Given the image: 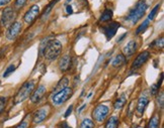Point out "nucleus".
Here are the masks:
<instances>
[{"mask_svg": "<svg viewBox=\"0 0 164 128\" xmlns=\"http://www.w3.org/2000/svg\"><path fill=\"white\" fill-rule=\"evenodd\" d=\"M72 111H73V105H70V107H68L67 111L65 112V117L70 116V114L72 113Z\"/></svg>", "mask_w": 164, "mask_h": 128, "instance_id": "33", "label": "nucleus"}, {"mask_svg": "<svg viewBox=\"0 0 164 128\" xmlns=\"http://www.w3.org/2000/svg\"><path fill=\"white\" fill-rule=\"evenodd\" d=\"M127 36V33H125V35H124V36H120V37L119 38V40H118V42H120V40H123V38H124L125 36Z\"/></svg>", "mask_w": 164, "mask_h": 128, "instance_id": "38", "label": "nucleus"}, {"mask_svg": "<svg viewBox=\"0 0 164 128\" xmlns=\"http://www.w3.org/2000/svg\"><path fill=\"white\" fill-rule=\"evenodd\" d=\"M120 120L116 116H111L105 123V128H118Z\"/></svg>", "mask_w": 164, "mask_h": 128, "instance_id": "18", "label": "nucleus"}, {"mask_svg": "<svg viewBox=\"0 0 164 128\" xmlns=\"http://www.w3.org/2000/svg\"><path fill=\"white\" fill-rule=\"evenodd\" d=\"M10 1H11V0H0V6H5Z\"/></svg>", "mask_w": 164, "mask_h": 128, "instance_id": "34", "label": "nucleus"}, {"mask_svg": "<svg viewBox=\"0 0 164 128\" xmlns=\"http://www.w3.org/2000/svg\"><path fill=\"white\" fill-rule=\"evenodd\" d=\"M159 7H160V5H159V4H157V5L155 6V7L153 8V9L151 10L150 13H149V15H148L147 19L150 21V22H151V21H152L153 19H154L155 16H156V14H157V11H158V9H159Z\"/></svg>", "mask_w": 164, "mask_h": 128, "instance_id": "25", "label": "nucleus"}, {"mask_svg": "<svg viewBox=\"0 0 164 128\" xmlns=\"http://www.w3.org/2000/svg\"><path fill=\"white\" fill-rule=\"evenodd\" d=\"M159 121H160V119H159V116H158L157 114H155L154 116L150 119L147 128H159V123H160Z\"/></svg>", "mask_w": 164, "mask_h": 128, "instance_id": "21", "label": "nucleus"}, {"mask_svg": "<svg viewBox=\"0 0 164 128\" xmlns=\"http://www.w3.org/2000/svg\"><path fill=\"white\" fill-rule=\"evenodd\" d=\"M148 9L147 3L145 2V0H141L137 3V5L135 6L134 9L130 11V13L127 15L126 20L130 21L132 24H136L142 17L144 16L146 10Z\"/></svg>", "mask_w": 164, "mask_h": 128, "instance_id": "2", "label": "nucleus"}, {"mask_svg": "<svg viewBox=\"0 0 164 128\" xmlns=\"http://www.w3.org/2000/svg\"><path fill=\"white\" fill-rule=\"evenodd\" d=\"M62 50V44L58 40H51L47 44L45 50H44V57L48 61H54L57 59Z\"/></svg>", "mask_w": 164, "mask_h": 128, "instance_id": "1", "label": "nucleus"}, {"mask_svg": "<svg viewBox=\"0 0 164 128\" xmlns=\"http://www.w3.org/2000/svg\"><path fill=\"white\" fill-rule=\"evenodd\" d=\"M85 106H86L85 104H83V105H82V106H81V107H80V108H79L78 110H77V112H78V113H80V112H81V111H82V109H83V108H85Z\"/></svg>", "mask_w": 164, "mask_h": 128, "instance_id": "37", "label": "nucleus"}, {"mask_svg": "<svg viewBox=\"0 0 164 128\" xmlns=\"http://www.w3.org/2000/svg\"><path fill=\"white\" fill-rule=\"evenodd\" d=\"M45 94H46V86L45 85H40L37 90H33L31 97V101L33 103H38L44 98Z\"/></svg>", "mask_w": 164, "mask_h": 128, "instance_id": "11", "label": "nucleus"}, {"mask_svg": "<svg viewBox=\"0 0 164 128\" xmlns=\"http://www.w3.org/2000/svg\"><path fill=\"white\" fill-rule=\"evenodd\" d=\"M72 94H73L72 89L69 88V87H66V88L62 89V90L58 91L57 93H55L54 96L52 97V101H53L54 105H56V106L62 105V104L65 103L66 101L70 99Z\"/></svg>", "mask_w": 164, "mask_h": 128, "instance_id": "4", "label": "nucleus"}, {"mask_svg": "<svg viewBox=\"0 0 164 128\" xmlns=\"http://www.w3.org/2000/svg\"><path fill=\"white\" fill-rule=\"evenodd\" d=\"M15 18V11L11 7H7L3 10L1 19H0V24L2 26H8L10 25Z\"/></svg>", "mask_w": 164, "mask_h": 128, "instance_id": "5", "label": "nucleus"}, {"mask_svg": "<svg viewBox=\"0 0 164 128\" xmlns=\"http://www.w3.org/2000/svg\"><path fill=\"white\" fill-rule=\"evenodd\" d=\"M14 70H15V66H14V65H10V66H8V68L5 70V72H4L3 77H4V78H6V77H8L10 74L13 73Z\"/></svg>", "mask_w": 164, "mask_h": 128, "instance_id": "26", "label": "nucleus"}, {"mask_svg": "<svg viewBox=\"0 0 164 128\" xmlns=\"http://www.w3.org/2000/svg\"><path fill=\"white\" fill-rule=\"evenodd\" d=\"M61 128H71V127L67 124V122H62V124H61Z\"/></svg>", "mask_w": 164, "mask_h": 128, "instance_id": "36", "label": "nucleus"}, {"mask_svg": "<svg viewBox=\"0 0 164 128\" xmlns=\"http://www.w3.org/2000/svg\"><path fill=\"white\" fill-rule=\"evenodd\" d=\"M66 12H67V14H71L72 12H73V10H72V7H71L70 5H68V6L66 7Z\"/></svg>", "mask_w": 164, "mask_h": 128, "instance_id": "35", "label": "nucleus"}, {"mask_svg": "<svg viewBox=\"0 0 164 128\" xmlns=\"http://www.w3.org/2000/svg\"><path fill=\"white\" fill-rule=\"evenodd\" d=\"M71 67V57L69 55H65L59 62V69L62 72H66Z\"/></svg>", "mask_w": 164, "mask_h": 128, "instance_id": "15", "label": "nucleus"}, {"mask_svg": "<svg viewBox=\"0 0 164 128\" xmlns=\"http://www.w3.org/2000/svg\"><path fill=\"white\" fill-rule=\"evenodd\" d=\"M28 119H24V120L21 121L15 128H28Z\"/></svg>", "mask_w": 164, "mask_h": 128, "instance_id": "31", "label": "nucleus"}, {"mask_svg": "<svg viewBox=\"0 0 164 128\" xmlns=\"http://www.w3.org/2000/svg\"><path fill=\"white\" fill-rule=\"evenodd\" d=\"M149 24H150V21L148 20V19H145L144 21H143V23H142L139 27L137 28V31H136V35H140V33H143L146 29L148 28V26H149Z\"/></svg>", "mask_w": 164, "mask_h": 128, "instance_id": "22", "label": "nucleus"}, {"mask_svg": "<svg viewBox=\"0 0 164 128\" xmlns=\"http://www.w3.org/2000/svg\"><path fill=\"white\" fill-rule=\"evenodd\" d=\"M5 104H6V98L0 97V113L3 111L4 107H5Z\"/></svg>", "mask_w": 164, "mask_h": 128, "instance_id": "29", "label": "nucleus"}, {"mask_svg": "<svg viewBox=\"0 0 164 128\" xmlns=\"http://www.w3.org/2000/svg\"><path fill=\"white\" fill-rule=\"evenodd\" d=\"M159 88H160V86H159L158 84H154L150 89L151 95H156V94L158 93V91H159Z\"/></svg>", "mask_w": 164, "mask_h": 128, "instance_id": "27", "label": "nucleus"}, {"mask_svg": "<svg viewBox=\"0 0 164 128\" xmlns=\"http://www.w3.org/2000/svg\"><path fill=\"white\" fill-rule=\"evenodd\" d=\"M38 13H40V7H38V5H33L31 8H29V10H28L27 13L24 14L23 19H24L25 22L29 24L38 17Z\"/></svg>", "mask_w": 164, "mask_h": 128, "instance_id": "10", "label": "nucleus"}, {"mask_svg": "<svg viewBox=\"0 0 164 128\" xmlns=\"http://www.w3.org/2000/svg\"><path fill=\"white\" fill-rule=\"evenodd\" d=\"M153 45H157V48H158V49H159V48L162 49V48H163V37H160V40H155Z\"/></svg>", "mask_w": 164, "mask_h": 128, "instance_id": "32", "label": "nucleus"}, {"mask_svg": "<svg viewBox=\"0 0 164 128\" xmlns=\"http://www.w3.org/2000/svg\"><path fill=\"white\" fill-rule=\"evenodd\" d=\"M58 1H59V0H53V1H52V2H51V3L49 4L48 6H47L46 10L44 11V13H43V15H42V17H43V18H45L46 16H47V15H48V14L50 13V12H51V10H52V8L54 7V5H55V4L57 3Z\"/></svg>", "mask_w": 164, "mask_h": 128, "instance_id": "24", "label": "nucleus"}, {"mask_svg": "<svg viewBox=\"0 0 164 128\" xmlns=\"http://www.w3.org/2000/svg\"><path fill=\"white\" fill-rule=\"evenodd\" d=\"M125 63H126V58H125L124 55L120 54V55H118L113 59V62H111V65H113L114 67H120L122 65H124Z\"/></svg>", "mask_w": 164, "mask_h": 128, "instance_id": "17", "label": "nucleus"}, {"mask_svg": "<svg viewBox=\"0 0 164 128\" xmlns=\"http://www.w3.org/2000/svg\"><path fill=\"white\" fill-rule=\"evenodd\" d=\"M80 128H94V122L89 118L83 119L80 124Z\"/></svg>", "mask_w": 164, "mask_h": 128, "instance_id": "23", "label": "nucleus"}, {"mask_svg": "<svg viewBox=\"0 0 164 128\" xmlns=\"http://www.w3.org/2000/svg\"><path fill=\"white\" fill-rule=\"evenodd\" d=\"M48 113H49V109L48 108L44 107V108L38 109L33 114V122L34 123V124H38V123L43 122L47 118V116H48Z\"/></svg>", "mask_w": 164, "mask_h": 128, "instance_id": "12", "label": "nucleus"}, {"mask_svg": "<svg viewBox=\"0 0 164 128\" xmlns=\"http://www.w3.org/2000/svg\"><path fill=\"white\" fill-rule=\"evenodd\" d=\"M131 128H137V125H133V126H132Z\"/></svg>", "mask_w": 164, "mask_h": 128, "instance_id": "39", "label": "nucleus"}, {"mask_svg": "<svg viewBox=\"0 0 164 128\" xmlns=\"http://www.w3.org/2000/svg\"><path fill=\"white\" fill-rule=\"evenodd\" d=\"M28 0H16L15 3H14V6L16 8H21L25 3H27Z\"/></svg>", "mask_w": 164, "mask_h": 128, "instance_id": "28", "label": "nucleus"}, {"mask_svg": "<svg viewBox=\"0 0 164 128\" xmlns=\"http://www.w3.org/2000/svg\"><path fill=\"white\" fill-rule=\"evenodd\" d=\"M21 29H23V24H21L20 21H14V22H12L6 32V38L9 40H15L20 33Z\"/></svg>", "mask_w": 164, "mask_h": 128, "instance_id": "6", "label": "nucleus"}, {"mask_svg": "<svg viewBox=\"0 0 164 128\" xmlns=\"http://www.w3.org/2000/svg\"><path fill=\"white\" fill-rule=\"evenodd\" d=\"M33 1H34V0H33Z\"/></svg>", "mask_w": 164, "mask_h": 128, "instance_id": "41", "label": "nucleus"}, {"mask_svg": "<svg viewBox=\"0 0 164 128\" xmlns=\"http://www.w3.org/2000/svg\"><path fill=\"white\" fill-rule=\"evenodd\" d=\"M114 12L111 9H105V11L102 12V14L100 15V18H99V21L101 22H106V21H110L113 17Z\"/></svg>", "mask_w": 164, "mask_h": 128, "instance_id": "19", "label": "nucleus"}, {"mask_svg": "<svg viewBox=\"0 0 164 128\" xmlns=\"http://www.w3.org/2000/svg\"><path fill=\"white\" fill-rule=\"evenodd\" d=\"M163 101H164V99H163V92H161L160 93V97H157V104H158V106L160 108H163Z\"/></svg>", "mask_w": 164, "mask_h": 128, "instance_id": "30", "label": "nucleus"}, {"mask_svg": "<svg viewBox=\"0 0 164 128\" xmlns=\"http://www.w3.org/2000/svg\"><path fill=\"white\" fill-rule=\"evenodd\" d=\"M120 24L119 22H115V21H113V22H110V24H106L105 26H102L101 31L105 33L107 40H111V38L115 36V33L118 31V29L120 28Z\"/></svg>", "mask_w": 164, "mask_h": 128, "instance_id": "8", "label": "nucleus"}, {"mask_svg": "<svg viewBox=\"0 0 164 128\" xmlns=\"http://www.w3.org/2000/svg\"><path fill=\"white\" fill-rule=\"evenodd\" d=\"M109 107L105 105H98L96 106V108L93 110L92 116L94 118V120L96 122H102L105 121V119L106 118L107 114H109Z\"/></svg>", "mask_w": 164, "mask_h": 128, "instance_id": "7", "label": "nucleus"}, {"mask_svg": "<svg viewBox=\"0 0 164 128\" xmlns=\"http://www.w3.org/2000/svg\"><path fill=\"white\" fill-rule=\"evenodd\" d=\"M150 58V53L148 50H145V52L141 53L138 57L136 58L135 61L133 62V65H132V69L134 70H137V69H140V68L144 65V64L148 61V59Z\"/></svg>", "mask_w": 164, "mask_h": 128, "instance_id": "9", "label": "nucleus"}, {"mask_svg": "<svg viewBox=\"0 0 164 128\" xmlns=\"http://www.w3.org/2000/svg\"><path fill=\"white\" fill-rule=\"evenodd\" d=\"M68 82H69V80H68V78H66V77H64L63 79L60 80V82L57 84V86H56V88L54 89V93H57L58 91L66 88L68 86Z\"/></svg>", "mask_w": 164, "mask_h": 128, "instance_id": "20", "label": "nucleus"}, {"mask_svg": "<svg viewBox=\"0 0 164 128\" xmlns=\"http://www.w3.org/2000/svg\"><path fill=\"white\" fill-rule=\"evenodd\" d=\"M33 90H34L33 81H28V82H25L19 89V91L17 92L15 99H14V103L18 104V103H21V102L25 101L33 94Z\"/></svg>", "mask_w": 164, "mask_h": 128, "instance_id": "3", "label": "nucleus"}, {"mask_svg": "<svg viewBox=\"0 0 164 128\" xmlns=\"http://www.w3.org/2000/svg\"><path fill=\"white\" fill-rule=\"evenodd\" d=\"M70 1H72V0H67V2H70Z\"/></svg>", "mask_w": 164, "mask_h": 128, "instance_id": "40", "label": "nucleus"}, {"mask_svg": "<svg viewBox=\"0 0 164 128\" xmlns=\"http://www.w3.org/2000/svg\"><path fill=\"white\" fill-rule=\"evenodd\" d=\"M126 102H127V95L125 93H123L122 95H120L118 99H116V101L115 102V109H122L125 104H126Z\"/></svg>", "mask_w": 164, "mask_h": 128, "instance_id": "16", "label": "nucleus"}, {"mask_svg": "<svg viewBox=\"0 0 164 128\" xmlns=\"http://www.w3.org/2000/svg\"><path fill=\"white\" fill-rule=\"evenodd\" d=\"M136 50H137V42L134 40H131L124 46L123 53H124L125 57H131V55H133L136 53Z\"/></svg>", "mask_w": 164, "mask_h": 128, "instance_id": "14", "label": "nucleus"}, {"mask_svg": "<svg viewBox=\"0 0 164 128\" xmlns=\"http://www.w3.org/2000/svg\"><path fill=\"white\" fill-rule=\"evenodd\" d=\"M149 104V99H148V97L145 95H142L140 98H139V100H138V104H137V114H138V116H142L144 113V111L145 109L147 108V106Z\"/></svg>", "mask_w": 164, "mask_h": 128, "instance_id": "13", "label": "nucleus"}]
</instances>
